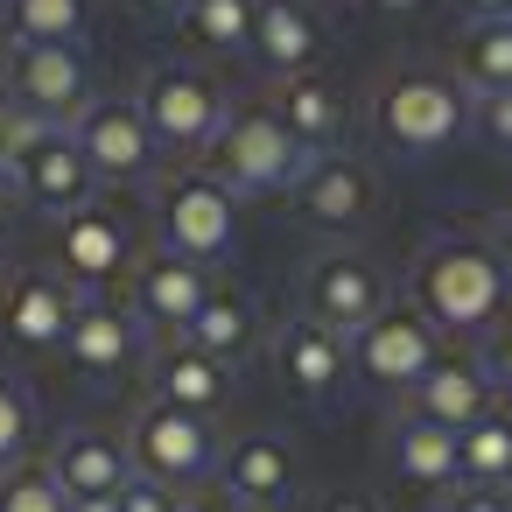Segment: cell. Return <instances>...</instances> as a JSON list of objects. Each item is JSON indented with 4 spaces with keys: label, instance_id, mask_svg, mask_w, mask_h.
Returning <instances> with one entry per match:
<instances>
[{
    "label": "cell",
    "instance_id": "44dd1931",
    "mask_svg": "<svg viewBox=\"0 0 512 512\" xmlns=\"http://www.w3.org/2000/svg\"><path fill=\"white\" fill-rule=\"evenodd\" d=\"M148 379H155V400H169V407H183V414H218L225 407V393H232V379H225V365L218 358H204L197 344H183V337H169L162 351H155V365H148Z\"/></svg>",
    "mask_w": 512,
    "mask_h": 512
},
{
    "label": "cell",
    "instance_id": "4316f807",
    "mask_svg": "<svg viewBox=\"0 0 512 512\" xmlns=\"http://www.w3.org/2000/svg\"><path fill=\"white\" fill-rule=\"evenodd\" d=\"M463 85L484 92V99H505L512 92V15L505 22H477L463 36Z\"/></svg>",
    "mask_w": 512,
    "mask_h": 512
},
{
    "label": "cell",
    "instance_id": "f546056e",
    "mask_svg": "<svg viewBox=\"0 0 512 512\" xmlns=\"http://www.w3.org/2000/svg\"><path fill=\"white\" fill-rule=\"evenodd\" d=\"M0 512H71V498L50 463H15L0 470Z\"/></svg>",
    "mask_w": 512,
    "mask_h": 512
},
{
    "label": "cell",
    "instance_id": "6da1fadb",
    "mask_svg": "<svg viewBox=\"0 0 512 512\" xmlns=\"http://www.w3.org/2000/svg\"><path fill=\"white\" fill-rule=\"evenodd\" d=\"M414 309L435 330H491L505 316V267L491 239H435L414 260Z\"/></svg>",
    "mask_w": 512,
    "mask_h": 512
},
{
    "label": "cell",
    "instance_id": "74e56055",
    "mask_svg": "<svg viewBox=\"0 0 512 512\" xmlns=\"http://www.w3.org/2000/svg\"><path fill=\"white\" fill-rule=\"evenodd\" d=\"M190 512H253V505H246V498H232V491H204Z\"/></svg>",
    "mask_w": 512,
    "mask_h": 512
},
{
    "label": "cell",
    "instance_id": "484cf974",
    "mask_svg": "<svg viewBox=\"0 0 512 512\" xmlns=\"http://www.w3.org/2000/svg\"><path fill=\"white\" fill-rule=\"evenodd\" d=\"M456 470H463V484H477V491H505L512 484V414H484L477 428H463L456 435Z\"/></svg>",
    "mask_w": 512,
    "mask_h": 512
},
{
    "label": "cell",
    "instance_id": "d590c367",
    "mask_svg": "<svg viewBox=\"0 0 512 512\" xmlns=\"http://www.w3.org/2000/svg\"><path fill=\"white\" fill-rule=\"evenodd\" d=\"M484 372H491V386L512 393V323H498V337H491V365H484Z\"/></svg>",
    "mask_w": 512,
    "mask_h": 512
},
{
    "label": "cell",
    "instance_id": "277c9868",
    "mask_svg": "<svg viewBox=\"0 0 512 512\" xmlns=\"http://www.w3.org/2000/svg\"><path fill=\"white\" fill-rule=\"evenodd\" d=\"M134 106H141V120H148V134H155V148H162V162L176 155V162H190V155H211V141H218V127H225V85L211 78V71H197V64H155L148 71V85L134 92Z\"/></svg>",
    "mask_w": 512,
    "mask_h": 512
},
{
    "label": "cell",
    "instance_id": "f1b7e54d",
    "mask_svg": "<svg viewBox=\"0 0 512 512\" xmlns=\"http://www.w3.org/2000/svg\"><path fill=\"white\" fill-rule=\"evenodd\" d=\"M190 36L204 50H253V22H260V0H190Z\"/></svg>",
    "mask_w": 512,
    "mask_h": 512
},
{
    "label": "cell",
    "instance_id": "836d02e7",
    "mask_svg": "<svg viewBox=\"0 0 512 512\" xmlns=\"http://www.w3.org/2000/svg\"><path fill=\"white\" fill-rule=\"evenodd\" d=\"M442 512H512V491H477V484H463Z\"/></svg>",
    "mask_w": 512,
    "mask_h": 512
},
{
    "label": "cell",
    "instance_id": "ac0fdd59",
    "mask_svg": "<svg viewBox=\"0 0 512 512\" xmlns=\"http://www.w3.org/2000/svg\"><path fill=\"white\" fill-rule=\"evenodd\" d=\"M50 470H57V484H64L71 505H78V498H120V491L134 484V456H127V442L106 435V428H71V435L57 442Z\"/></svg>",
    "mask_w": 512,
    "mask_h": 512
},
{
    "label": "cell",
    "instance_id": "4fadbf2b",
    "mask_svg": "<svg viewBox=\"0 0 512 512\" xmlns=\"http://www.w3.org/2000/svg\"><path fill=\"white\" fill-rule=\"evenodd\" d=\"M71 316H78V295L50 267H15L8 281H0V330H8V344H22V351L64 344Z\"/></svg>",
    "mask_w": 512,
    "mask_h": 512
},
{
    "label": "cell",
    "instance_id": "3957f363",
    "mask_svg": "<svg viewBox=\"0 0 512 512\" xmlns=\"http://www.w3.org/2000/svg\"><path fill=\"white\" fill-rule=\"evenodd\" d=\"M155 232H162V253L176 260H225V246L239 239V190L197 162H183L176 176L155 183Z\"/></svg>",
    "mask_w": 512,
    "mask_h": 512
},
{
    "label": "cell",
    "instance_id": "9c48e42d",
    "mask_svg": "<svg viewBox=\"0 0 512 512\" xmlns=\"http://www.w3.org/2000/svg\"><path fill=\"white\" fill-rule=\"evenodd\" d=\"M71 141L92 162V176L99 183H120V190L127 183H148L162 169V148H155V134H148V120H141L134 99H92L71 120Z\"/></svg>",
    "mask_w": 512,
    "mask_h": 512
},
{
    "label": "cell",
    "instance_id": "8fae6325",
    "mask_svg": "<svg viewBox=\"0 0 512 512\" xmlns=\"http://www.w3.org/2000/svg\"><path fill=\"white\" fill-rule=\"evenodd\" d=\"M302 302H309V316L316 323H330V330H365L379 309H386V274L358 253V246H330V253H316L309 260V288H302Z\"/></svg>",
    "mask_w": 512,
    "mask_h": 512
},
{
    "label": "cell",
    "instance_id": "2e32d148",
    "mask_svg": "<svg viewBox=\"0 0 512 512\" xmlns=\"http://www.w3.org/2000/svg\"><path fill=\"white\" fill-rule=\"evenodd\" d=\"M344 365H351V337H344V330H330V323H316V316L281 323V337H274V372H281L302 400L337 393V386H344Z\"/></svg>",
    "mask_w": 512,
    "mask_h": 512
},
{
    "label": "cell",
    "instance_id": "5b68a950",
    "mask_svg": "<svg viewBox=\"0 0 512 512\" xmlns=\"http://www.w3.org/2000/svg\"><path fill=\"white\" fill-rule=\"evenodd\" d=\"M309 169V148L281 127L274 99H253L239 113H225L218 141H211V176H225L232 190H281Z\"/></svg>",
    "mask_w": 512,
    "mask_h": 512
},
{
    "label": "cell",
    "instance_id": "7bdbcfd3",
    "mask_svg": "<svg viewBox=\"0 0 512 512\" xmlns=\"http://www.w3.org/2000/svg\"><path fill=\"white\" fill-rule=\"evenodd\" d=\"M71 512H120V498H78Z\"/></svg>",
    "mask_w": 512,
    "mask_h": 512
},
{
    "label": "cell",
    "instance_id": "d6986e66",
    "mask_svg": "<svg viewBox=\"0 0 512 512\" xmlns=\"http://www.w3.org/2000/svg\"><path fill=\"white\" fill-rule=\"evenodd\" d=\"M295 484H302V470H295V449L281 435L253 428V435L232 442V456H225V491L232 498H246L253 512H267V505H288Z\"/></svg>",
    "mask_w": 512,
    "mask_h": 512
},
{
    "label": "cell",
    "instance_id": "ab89813d",
    "mask_svg": "<svg viewBox=\"0 0 512 512\" xmlns=\"http://www.w3.org/2000/svg\"><path fill=\"white\" fill-rule=\"evenodd\" d=\"M463 8H470L477 22H505V15H512V0H463Z\"/></svg>",
    "mask_w": 512,
    "mask_h": 512
},
{
    "label": "cell",
    "instance_id": "b9f144b4",
    "mask_svg": "<svg viewBox=\"0 0 512 512\" xmlns=\"http://www.w3.org/2000/svg\"><path fill=\"white\" fill-rule=\"evenodd\" d=\"M365 8H379V15H414V8H428V0H365Z\"/></svg>",
    "mask_w": 512,
    "mask_h": 512
},
{
    "label": "cell",
    "instance_id": "52a82bcc",
    "mask_svg": "<svg viewBox=\"0 0 512 512\" xmlns=\"http://www.w3.org/2000/svg\"><path fill=\"white\" fill-rule=\"evenodd\" d=\"M127 456H134V477H155V484L183 491V484H204L211 477L218 435H211L204 414H183L169 400H148L134 414V428H127Z\"/></svg>",
    "mask_w": 512,
    "mask_h": 512
},
{
    "label": "cell",
    "instance_id": "f6af8a7d",
    "mask_svg": "<svg viewBox=\"0 0 512 512\" xmlns=\"http://www.w3.org/2000/svg\"><path fill=\"white\" fill-rule=\"evenodd\" d=\"M183 512H190V505H183Z\"/></svg>",
    "mask_w": 512,
    "mask_h": 512
},
{
    "label": "cell",
    "instance_id": "cb8c5ba5",
    "mask_svg": "<svg viewBox=\"0 0 512 512\" xmlns=\"http://www.w3.org/2000/svg\"><path fill=\"white\" fill-rule=\"evenodd\" d=\"M386 463H393L407 484H421V491H442V484L463 477V470H456V435L435 428V421H421V414H400V421L386 428Z\"/></svg>",
    "mask_w": 512,
    "mask_h": 512
},
{
    "label": "cell",
    "instance_id": "5bb4252c",
    "mask_svg": "<svg viewBox=\"0 0 512 512\" xmlns=\"http://www.w3.org/2000/svg\"><path fill=\"white\" fill-rule=\"evenodd\" d=\"M295 211L316 225V232H358L372 211H379V183L365 162L351 155H316L302 176H295Z\"/></svg>",
    "mask_w": 512,
    "mask_h": 512
},
{
    "label": "cell",
    "instance_id": "f35d334b",
    "mask_svg": "<svg viewBox=\"0 0 512 512\" xmlns=\"http://www.w3.org/2000/svg\"><path fill=\"white\" fill-rule=\"evenodd\" d=\"M491 253H498V267H505V288H512V218L491 232Z\"/></svg>",
    "mask_w": 512,
    "mask_h": 512
},
{
    "label": "cell",
    "instance_id": "9a60e30c",
    "mask_svg": "<svg viewBox=\"0 0 512 512\" xmlns=\"http://www.w3.org/2000/svg\"><path fill=\"white\" fill-rule=\"evenodd\" d=\"M407 400H414L407 414H421V421H435V428H449V435L477 428V421L498 407V400H491V372H484L477 358H463V351H442V358L414 379Z\"/></svg>",
    "mask_w": 512,
    "mask_h": 512
},
{
    "label": "cell",
    "instance_id": "30bf717a",
    "mask_svg": "<svg viewBox=\"0 0 512 512\" xmlns=\"http://www.w3.org/2000/svg\"><path fill=\"white\" fill-rule=\"evenodd\" d=\"M50 246H57V260H64V281H85V288H106V281H127L134 274V232H127V218L113 211V204H78V211H64L57 218V232H50Z\"/></svg>",
    "mask_w": 512,
    "mask_h": 512
},
{
    "label": "cell",
    "instance_id": "83f0119b",
    "mask_svg": "<svg viewBox=\"0 0 512 512\" xmlns=\"http://www.w3.org/2000/svg\"><path fill=\"white\" fill-rule=\"evenodd\" d=\"M92 22V0H8V29L15 43H57L71 50Z\"/></svg>",
    "mask_w": 512,
    "mask_h": 512
},
{
    "label": "cell",
    "instance_id": "8d00e7d4",
    "mask_svg": "<svg viewBox=\"0 0 512 512\" xmlns=\"http://www.w3.org/2000/svg\"><path fill=\"white\" fill-rule=\"evenodd\" d=\"M316 512H379V498H372V491H330Z\"/></svg>",
    "mask_w": 512,
    "mask_h": 512
},
{
    "label": "cell",
    "instance_id": "4dcf8cb0",
    "mask_svg": "<svg viewBox=\"0 0 512 512\" xmlns=\"http://www.w3.org/2000/svg\"><path fill=\"white\" fill-rule=\"evenodd\" d=\"M50 134H64V127H50L43 113H29V106H15L8 92H0V176H22L29 155H36Z\"/></svg>",
    "mask_w": 512,
    "mask_h": 512
},
{
    "label": "cell",
    "instance_id": "603a6c76",
    "mask_svg": "<svg viewBox=\"0 0 512 512\" xmlns=\"http://www.w3.org/2000/svg\"><path fill=\"white\" fill-rule=\"evenodd\" d=\"M183 344H197V351H204V358H218V365L246 358V351L260 344V302H253L246 288H211V295H204V309L190 316Z\"/></svg>",
    "mask_w": 512,
    "mask_h": 512
},
{
    "label": "cell",
    "instance_id": "7c38bea8",
    "mask_svg": "<svg viewBox=\"0 0 512 512\" xmlns=\"http://www.w3.org/2000/svg\"><path fill=\"white\" fill-rule=\"evenodd\" d=\"M204 295H211V267L176 260V253H148V260H134V274H127V309H134V323H141V330H162V337H183L190 316L204 309Z\"/></svg>",
    "mask_w": 512,
    "mask_h": 512
},
{
    "label": "cell",
    "instance_id": "1f68e13d",
    "mask_svg": "<svg viewBox=\"0 0 512 512\" xmlns=\"http://www.w3.org/2000/svg\"><path fill=\"white\" fill-rule=\"evenodd\" d=\"M29 442H36V400L22 379H0V470H15Z\"/></svg>",
    "mask_w": 512,
    "mask_h": 512
},
{
    "label": "cell",
    "instance_id": "ffe728a7",
    "mask_svg": "<svg viewBox=\"0 0 512 512\" xmlns=\"http://www.w3.org/2000/svg\"><path fill=\"white\" fill-rule=\"evenodd\" d=\"M253 57L274 78H302L323 57V22L309 0H260V22H253Z\"/></svg>",
    "mask_w": 512,
    "mask_h": 512
},
{
    "label": "cell",
    "instance_id": "d6a6232c",
    "mask_svg": "<svg viewBox=\"0 0 512 512\" xmlns=\"http://www.w3.org/2000/svg\"><path fill=\"white\" fill-rule=\"evenodd\" d=\"M120 512H183V505H176V491H169V484H155V477H134V484L120 491Z\"/></svg>",
    "mask_w": 512,
    "mask_h": 512
},
{
    "label": "cell",
    "instance_id": "e575fe53",
    "mask_svg": "<svg viewBox=\"0 0 512 512\" xmlns=\"http://www.w3.org/2000/svg\"><path fill=\"white\" fill-rule=\"evenodd\" d=\"M484 106V134L498 141V148H512V92L505 99H477Z\"/></svg>",
    "mask_w": 512,
    "mask_h": 512
},
{
    "label": "cell",
    "instance_id": "ba28073f",
    "mask_svg": "<svg viewBox=\"0 0 512 512\" xmlns=\"http://www.w3.org/2000/svg\"><path fill=\"white\" fill-rule=\"evenodd\" d=\"M0 92H8L15 106L43 113L50 127L78 120L92 106V71L78 50H57V43H8V57H0Z\"/></svg>",
    "mask_w": 512,
    "mask_h": 512
},
{
    "label": "cell",
    "instance_id": "7402d4cb",
    "mask_svg": "<svg viewBox=\"0 0 512 512\" xmlns=\"http://www.w3.org/2000/svg\"><path fill=\"white\" fill-rule=\"evenodd\" d=\"M92 183H99V176H92V162L78 155V141H71V134H50V141L29 155V169L15 176V190H22L29 204L57 211V218H64V211H78V204H92Z\"/></svg>",
    "mask_w": 512,
    "mask_h": 512
},
{
    "label": "cell",
    "instance_id": "d4e9b609",
    "mask_svg": "<svg viewBox=\"0 0 512 512\" xmlns=\"http://www.w3.org/2000/svg\"><path fill=\"white\" fill-rule=\"evenodd\" d=\"M274 113H281V127H288L302 148H330V141H337V127H344V92H337L330 78L302 71V78H281Z\"/></svg>",
    "mask_w": 512,
    "mask_h": 512
},
{
    "label": "cell",
    "instance_id": "ee69618b",
    "mask_svg": "<svg viewBox=\"0 0 512 512\" xmlns=\"http://www.w3.org/2000/svg\"><path fill=\"white\" fill-rule=\"evenodd\" d=\"M0 239H8V190H0Z\"/></svg>",
    "mask_w": 512,
    "mask_h": 512
},
{
    "label": "cell",
    "instance_id": "e0dca14e",
    "mask_svg": "<svg viewBox=\"0 0 512 512\" xmlns=\"http://www.w3.org/2000/svg\"><path fill=\"white\" fill-rule=\"evenodd\" d=\"M134 351H141V323H134V309L78 302V316H71V330H64V358H71V372H85V379H120V372L134 365Z\"/></svg>",
    "mask_w": 512,
    "mask_h": 512
},
{
    "label": "cell",
    "instance_id": "60d3db41",
    "mask_svg": "<svg viewBox=\"0 0 512 512\" xmlns=\"http://www.w3.org/2000/svg\"><path fill=\"white\" fill-rule=\"evenodd\" d=\"M127 8H141V15H190V0H127Z\"/></svg>",
    "mask_w": 512,
    "mask_h": 512
},
{
    "label": "cell",
    "instance_id": "8992f818",
    "mask_svg": "<svg viewBox=\"0 0 512 512\" xmlns=\"http://www.w3.org/2000/svg\"><path fill=\"white\" fill-rule=\"evenodd\" d=\"M442 358V330L414 302H386L365 330H351V372L379 393H414V379Z\"/></svg>",
    "mask_w": 512,
    "mask_h": 512
},
{
    "label": "cell",
    "instance_id": "7a4b0ae2",
    "mask_svg": "<svg viewBox=\"0 0 512 512\" xmlns=\"http://www.w3.org/2000/svg\"><path fill=\"white\" fill-rule=\"evenodd\" d=\"M470 120V99L456 78L442 71H386L372 85V134L400 155H435L463 134Z\"/></svg>",
    "mask_w": 512,
    "mask_h": 512
}]
</instances>
